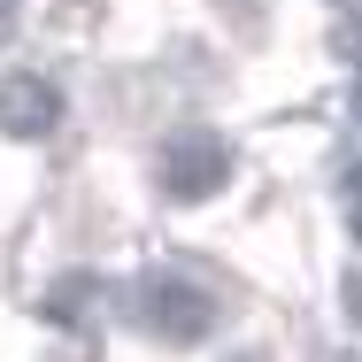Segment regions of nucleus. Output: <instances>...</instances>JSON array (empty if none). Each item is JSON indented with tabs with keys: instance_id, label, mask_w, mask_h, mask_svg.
<instances>
[{
	"instance_id": "obj_1",
	"label": "nucleus",
	"mask_w": 362,
	"mask_h": 362,
	"mask_svg": "<svg viewBox=\"0 0 362 362\" xmlns=\"http://www.w3.org/2000/svg\"><path fill=\"white\" fill-rule=\"evenodd\" d=\"M223 177H231V146L209 132H185V139L162 146V185L177 201H209V193H223Z\"/></svg>"
},
{
	"instance_id": "obj_5",
	"label": "nucleus",
	"mask_w": 362,
	"mask_h": 362,
	"mask_svg": "<svg viewBox=\"0 0 362 362\" xmlns=\"http://www.w3.org/2000/svg\"><path fill=\"white\" fill-rule=\"evenodd\" d=\"M332 8H362V0H332Z\"/></svg>"
},
{
	"instance_id": "obj_2",
	"label": "nucleus",
	"mask_w": 362,
	"mask_h": 362,
	"mask_svg": "<svg viewBox=\"0 0 362 362\" xmlns=\"http://www.w3.org/2000/svg\"><path fill=\"white\" fill-rule=\"evenodd\" d=\"M62 124V85L47 70H8L0 77V132L8 139H47Z\"/></svg>"
},
{
	"instance_id": "obj_3",
	"label": "nucleus",
	"mask_w": 362,
	"mask_h": 362,
	"mask_svg": "<svg viewBox=\"0 0 362 362\" xmlns=\"http://www.w3.org/2000/svg\"><path fill=\"white\" fill-rule=\"evenodd\" d=\"M132 300H139L146 332H162V339H209V324H216L209 293H193L185 278H146Z\"/></svg>"
},
{
	"instance_id": "obj_4",
	"label": "nucleus",
	"mask_w": 362,
	"mask_h": 362,
	"mask_svg": "<svg viewBox=\"0 0 362 362\" xmlns=\"http://www.w3.org/2000/svg\"><path fill=\"white\" fill-rule=\"evenodd\" d=\"M0 31H16V0H0Z\"/></svg>"
}]
</instances>
